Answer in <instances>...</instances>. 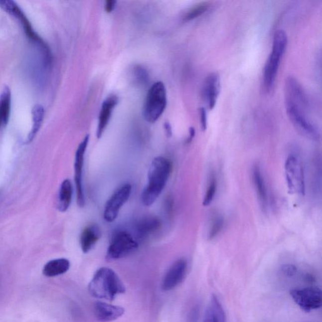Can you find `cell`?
Returning <instances> with one entry per match:
<instances>
[{"label": "cell", "instance_id": "6da1fadb", "mask_svg": "<svg viewBox=\"0 0 322 322\" xmlns=\"http://www.w3.org/2000/svg\"><path fill=\"white\" fill-rule=\"evenodd\" d=\"M172 170L169 160L162 156L156 157L151 162L148 172V182L141 194L142 202L149 206L156 202L164 189Z\"/></svg>", "mask_w": 322, "mask_h": 322}, {"label": "cell", "instance_id": "7a4b0ae2", "mask_svg": "<svg viewBox=\"0 0 322 322\" xmlns=\"http://www.w3.org/2000/svg\"><path fill=\"white\" fill-rule=\"evenodd\" d=\"M89 293L97 299L113 301L126 292L123 281L112 269L101 268L95 273L88 285Z\"/></svg>", "mask_w": 322, "mask_h": 322}, {"label": "cell", "instance_id": "3957f363", "mask_svg": "<svg viewBox=\"0 0 322 322\" xmlns=\"http://www.w3.org/2000/svg\"><path fill=\"white\" fill-rule=\"evenodd\" d=\"M287 44V33L282 30L276 31L274 35L272 50L264 69L263 85L266 92H270L275 86L281 59L284 56Z\"/></svg>", "mask_w": 322, "mask_h": 322}, {"label": "cell", "instance_id": "277c9868", "mask_svg": "<svg viewBox=\"0 0 322 322\" xmlns=\"http://www.w3.org/2000/svg\"><path fill=\"white\" fill-rule=\"evenodd\" d=\"M167 105V93L164 83L158 81L151 86L144 103L143 115L150 123H155L164 112Z\"/></svg>", "mask_w": 322, "mask_h": 322}, {"label": "cell", "instance_id": "5b68a950", "mask_svg": "<svg viewBox=\"0 0 322 322\" xmlns=\"http://www.w3.org/2000/svg\"><path fill=\"white\" fill-rule=\"evenodd\" d=\"M285 103L286 110L307 115L310 107L309 98L301 84L294 77L286 78Z\"/></svg>", "mask_w": 322, "mask_h": 322}, {"label": "cell", "instance_id": "8992f818", "mask_svg": "<svg viewBox=\"0 0 322 322\" xmlns=\"http://www.w3.org/2000/svg\"><path fill=\"white\" fill-rule=\"evenodd\" d=\"M139 244L128 232L120 230L115 232L108 247L106 258L117 260L129 256L138 249Z\"/></svg>", "mask_w": 322, "mask_h": 322}, {"label": "cell", "instance_id": "52a82bcc", "mask_svg": "<svg viewBox=\"0 0 322 322\" xmlns=\"http://www.w3.org/2000/svg\"><path fill=\"white\" fill-rule=\"evenodd\" d=\"M286 179L291 193L305 195V181L301 161L295 155H290L285 164Z\"/></svg>", "mask_w": 322, "mask_h": 322}, {"label": "cell", "instance_id": "ba28073f", "mask_svg": "<svg viewBox=\"0 0 322 322\" xmlns=\"http://www.w3.org/2000/svg\"><path fill=\"white\" fill-rule=\"evenodd\" d=\"M290 295L298 306L308 313L322 307V290L318 287L293 289L290 291Z\"/></svg>", "mask_w": 322, "mask_h": 322}, {"label": "cell", "instance_id": "9c48e42d", "mask_svg": "<svg viewBox=\"0 0 322 322\" xmlns=\"http://www.w3.org/2000/svg\"><path fill=\"white\" fill-rule=\"evenodd\" d=\"M0 7L3 9L4 11L7 12L9 15L14 16V17L17 19V20L21 22L22 25L23 29L26 36L32 40L33 41L38 43L44 49V51L46 52L48 56H50V50L45 42L43 41L41 38L38 36L37 33L33 30L31 24L28 21L27 18L21 10L20 7L16 4L15 2L11 1V0H0Z\"/></svg>", "mask_w": 322, "mask_h": 322}, {"label": "cell", "instance_id": "30bf717a", "mask_svg": "<svg viewBox=\"0 0 322 322\" xmlns=\"http://www.w3.org/2000/svg\"><path fill=\"white\" fill-rule=\"evenodd\" d=\"M90 140V136L84 138L77 149L74 161V182L76 189L77 203L80 208L85 205V197L83 187V170L86 149Z\"/></svg>", "mask_w": 322, "mask_h": 322}, {"label": "cell", "instance_id": "8fae6325", "mask_svg": "<svg viewBox=\"0 0 322 322\" xmlns=\"http://www.w3.org/2000/svg\"><path fill=\"white\" fill-rule=\"evenodd\" d=\"M132 193V186L126 184L115 191L105 206L103 217L108 222H112L119 215L120 209L129 200Z\"/></svg>", "mask_w": 322, "mask_h": 322}, {"label": "cell", "instance_id": "7c38bea8", "mask_svg": "<svg viewBox=\"0 0 322 322\" xmlns=\"http://www.w3.org/2000/svg\"><path fill=\"white\" fill-rule=\"evenodd\" d=\"M187 269V261L179 259L170 266L163 278L161 287L164 292L174 289L184 280Z\"/></svg>", "mask_w": 322, "mask_h": 322}, {"label": "cell", "instance_id": "4fadbf2b", "mask_svg": "<svg viewBox=\"0 0 322 322\" xmlns=\"http://www.w3.org/2000/svg\"><path fill=\"white\" fill-rule=\"evenodd\" d=\"M220 77L217 73H211L205 79L203 84V96L207 102L209 109L213 110L217 103L220 93Z\"/></svg>", "mask_w": 322, "mask_h": 322}, {"label": "cell", "instance_id": "5bb4252c", "mask_svg": "<svg viewBox=\"0 0 322 322\" xmlns=\"http://www.w3.org/2000/svg\"><path fill=\"white\" fill-rule=\"evenodd\" d=\"M94 312L98 321L109 322L114 321L123 316L125 310L121 307L99 302L95 305Z\"/></svg>", "mask_w": 322, "mask_h": 322}, {"label": "cell", "instance_id": "9a60e30c", "mask_svg": "<svg viewBox=\"0 0 322 322\" xmlns=\"http://www.w3.org/2000/svg\"><path fill=\"white\" fill-rule=\"evenodd\" d=\"M118 102H119V98L116 95L110 96L103 102L100 110L99 120H98L99 122H98L97 132L98 139H100L102 136L103 132L107 128L110 117L112 116L113 110L116 107Z\"/></svg>", "mask_w": 322, "mask_h": 322}, {"label": "cell", "instance_id": "2e32d148", "mask_svg": "<svg viewBox=\"0 0 322 322\" xmlns=\"http://www.w3.org/2000/svg\"><path fill=\"white\" fill-rule=\"evenodd\" d=\"M101 237V231L99 226L97 224L88 225L83 229L80 237L81 248L83 253H88L91 251Z\"/></svg>", "mask_w": 322, "mask_h": 322}, {"label": "cell", "instance_id": "e0dca14e", "mask_svg": "<svg viewBox=\"0 0 322 322\" xmlns=\"http://www.w3.org/2000/svg\"><path fill=\"white\" fill-rule=\"evenodd\" d=\"M203 322H225L224 310L215 295H213L210 298L204 314Z\"/></svg>", "mask_w": 322, "mask_h": 322}, {"label": "cell", "instance_id": "ac0fdd59", "mask_svg": "<svg viewBox=\"0 0 322 322\" xmlns=\"http://www.w3.org/2000/svg\"><path fill=\"white\" fill-rule=\"evenodd\" d=\"M252 177H253L255 189H256V193L258 194L261 208L263 210H266L268 205V189H267L263 173L258 165H256L254 167Z\"/></svg>", "mask_w": 322, "mask_h": 322}, {"label": "cell", "instance_id": "d6986e66", "mask_svg": "<svg viewBox=\"0 0 322 322\" xmlns=\"http://www.w3.org/2000/svg\"><path fill=\"white\" fill-rule=\"evenodd\" d=\"M11 94L8 86H4L0 95V129L8 124L11 112Z\"/></svg>", "mask_w": 322, "mask_h": 322}, {"label": "cell", "instance_id": "ffe728a7", "mask_svg": "<svg viewBox=\"0 0 322 322\" xmlns=\"http://www.w3.org/2000/svg\"><path fill=\"white\" fill-rule=\"evenodd\" d=\"M71 264L68 259L60 258L50 261L43 268L42 273L47 277H55L68 272Z\"/></svg>", "mask_w": 322, "mask_h": 322}, {"label": "cell", "instance_id": "44dd1931", "mask_svg": "<svg viewBox=\"0 0 322 322\" xmlns=\"http://www.w3.org/2000/svg\"><path fill=\"white\" fill-rule=\"evenodd\" d=\"M160 227L161 222L158 218L155 217L144 218L137 225V234L141 239H146L157 232Z\"/></svg>", "mask_w": 322, "mask_h": 322}, {"label": "cell", "instance_id": "7402d4cb", "mask_svg": "<svg viewBox=\"0 0 322 322\" xmlns=\"http://www.w3.org/2000/svg\"><path fill=\"white\" fill-rule=\"evenodd\" d=\"M73 184L70 180L65 179L60 186L58 195V209L61 212L68 210L73 198Z\"/></svg>", "mask_w": 322, "mask_h": 322}, {"label": "cell", "instance_id": "603a6c76", "mask_svg": "<svg viewBox=\"0 0 322 322\" xmlns=\"http://www.w3.org/2000/svg\"><path fill=\"white\" fill-rule=\"evenodd\" d=\"M45 111L42 105H36L32 110L33 126L32 130L28 134L27 143H31L34 139L37 132L41 127L44 119Z\"/></svg>", "mask_w": 322, "mask_h": 322}, {"label": "cell", "instance_id": "cb8c5ba5", "mask_svg": "<svg viewBox=\"0 0 322 322\" xmlns=\"http://www.w3.org/2000/svg\"><path fill=\"white\" fill-rule=\"evenodd\" d=\"M211 4L210 2H201L196 4L195 6L192 7L190 9L187 11L185 14L183 20L185 21H188L193 20V19L198 18L199 16L203 15L210 8Z\"/></svg>", "mask_w": 322, "mask_h": 322}, {"label": "cell", "instance_id": "d4e9b609", "mask_svg": "<svg viewBox=\"0 0 322 322\" xmlns=\"http://www.w3.org/2000/svg\"><path fill=\"white\" fill-rule=\"evenodd\" d=\"M223 226H224V219L222 217L218 216L214 218L212 223H211L210 230H209V239L212 240L217 237L222 231Z\"/></svg>", "mask_w": 322, "mask_h": 322}, {"label": "cell", "instance_id": "484cf974", "mask_svg": "<svg viewBox=\"0 0 322 322\" xmlns=\"http://www.w3.org/2000/svg\"><path fill=\"white\" fill-rule=\"evenodd\" d=\"M217 189V183L215 179L211 180L210 184L208 187L207 191H206L204 196L203 204L204 206L210 205L215 198L216 192Z\"/></svg>", "mask_w": 322, "mask_h": 322}, {"label": "cell", "instance_id": "4316f807", "mask_svg": "<svg viewBox=\"0 0 322 322\" xmlns=\"http://www.w3.org/2000/svg\"><path fill=\"white\" fill-rule=\"evenodd\" d=\"M281 271L285 276L292 277L295 275L297 272V268L293 264H285L281 268Z\"/></svg>", "mask_w": 322, "mask_h": 322}, {"label": "cell", "instance_id": "83f0119b", "mask_svg": "<svg viewBox=\"0 0 322 322\" xmlns=\"http://www.w3.org/2000/svg\"><path fill=\"white\" fill-rule=\"evenodd\" d=\"M199 114L201 128L203 131H205L207 129V113L205 108L201 107L199 109Z\"/></svg>", "mask_w": 322, "mask_h": 322}, {"label": "cell", "instance_id": "f1b7e54d", "mask_svg": "<svg viewBox=\"0 0 322 322\" xmlns=\"http://www.w3.org/2000/svg\"><path fill=\"white\" fill-rule=\"evenodd\" d=\"M136 76L138 81L141 83H144L148 80V75L146 70L141 67H137L136 68Z\"/></svg>", "mask_w": 322, "mask_h": 322}, {"label": "cell", "instance_id": "f546056e", "mask_svg": "<svg viewBox=\"0 0 322 322\" xmlns=\"http://www.w3.org/2000/svg\"><path fill=\"white\" fill-rule=\"evenodd\" d=\"M116 1L115 0H107L105 2V9L107 13H111L114 10L116 4Z\"/></svg>", "mask_w": 322, "mask_h": 322}, {"label": "cell", "instance_id": "4dcf8cb0", "mask_svg": "<svg viewBox=\"0 0 322 322\" xmlns=\"http://www.w3.org/2000/svg\"><path fill=\"white\" fill-rule=\"evenodd\" d=\"M189 138L188 139H187V143H191L192 140H193V139L194 138V136H195V131H194V129L193 127H191L190 129H189Z\"/></svg>", "mask_w": 322, "mask_h": 322}, {"label": "cell", "instance_id": "1f68e13d", "mask_svg": "<svg viewBox=\"0 0 322 322\" xmlns=\"http://www.w3.org/2000/svg\"><path fill=\"white\" fill-rule=\"evenodd\" d=\"M164 128L165 132H166L167 136L170 138L172 136V129L171 126H170L169 123H165L164 125Z\"/></svg>", "mask_w": 322, "mask_h": 322}]
</instances>
